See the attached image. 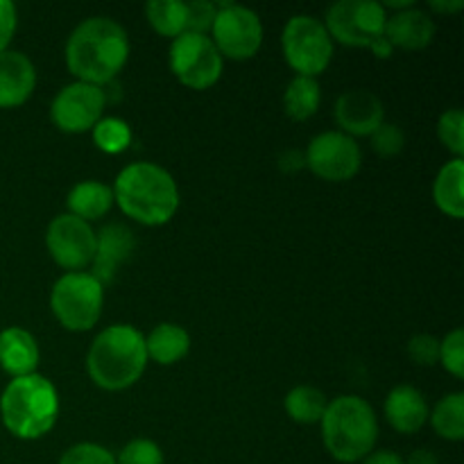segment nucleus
<instances>
[{
    "label": "nucleus",
    "instance_id": "f257e3e1",
    "mask_svg": "<svg viewBox=\"0 0 464 464\" xmlns=\"http://www.w3.org/2000/svg\"><path fill=\"white\" fill-rule=\"evenodd\" d=\"M130 39L121 23L104 16L86 18L72 30L66 44V66L77 82L102 89L127 63Z\"/></svg>",
    "mask_w": 464,
    "mask_h": 464
},
{
    "label": "nucleus",
    "instance_id": "f03ea898",
    "mask_svg": "<svg viewBox=\"0 0 464 464\" xmlns=\"http://www.w3.org/2000/svg\"><path fill=\"white\" fill-rule=\"evenodd\" d=\"M111 190L121 211L145 227L166 225L179 208L177 181L157 163H130L116 177Z\"/></svg>",
    "mask_w": 464,
    "mask_h": 464
},
{
    "label": "nucleus",
    "instance_id": "7ed1b4c3",
    "mask_svg": "<svg viewBox=\"0 0 464 464\" xmlns=\"http://www.w3.org/2000/svg\"><path fill=\"white\" fill-rule=\"evenodd\" d=\"M145 365V335L130 324H113L98 334L86 356L91 381L109 392L131 388L143 376Z\"/></svg>",
    "mask_w": 464,
    "mask_h": 464
},
{
    "label": "nucleus",
    "instance_id": "20e7f679",
    "mask_svg": "<svg viewBox=\"0 0 464 464\" xmlns=\"http://www.w3.org/2000/svg\"><path fill=\"white\" fill-rule=\"evenodd\" d=\"M320 424L326 451L344 464L365 460L379 440L374 408L356 394H343L329 401Z\"/></svg>",
    "mask_w": 464,
    "mask_h": 464
},
{
    "label": "nucleus",
    "instance_id": "39448f33",
    "mask_svg": "<svg viewBox=\"0 0 464 464\" xmlns=\"http://www.w3.org/2000/svg\"><path fill=\"white\" fill-rule=\"evenodd\" d=\"M59 415V394L45 376L12 379L0 397V417L14 438L39 440L50 433Z\"/></svg>",
    "mask_w": 464,
    "mask_h": 464
},
{
    "label": "nucleus",
    "instance_id": "423d86ee",
    "mask_svg": "<svg viewBox=\"0 0 464 464\" xmlns=\"http://www.w3.org/2000/svg\"><path fill=\"white\" fill-rule=\"evenodd\" d=\"M388 9L374 0H340L326 12V32L334 41L352 48H367L379 59H388L392 48L385 41Z\"/></svg>",
    "mask_w": 464,
    "mask_h": 464
},
{
    "label": "nucleus",
    "instance_id": "0eeeda50",
    "mask_svg": "<svg viewBox=\"0 0 464 464\" xmlns=\"http://www.w3.org/2000/svg\"><path fill=\"white\" fill-rule=\"evenodd\" d=\"M104 285L89 272H66L50 293V308L68 331H89L102 315Z\"/></svg>",
    "mask_w": 464,
    "mask_h": 464
},
{
    "label": "nucleus",
    "instance_id": "6e6552de",
    "mask_svg": "<svg viewBox=\"0 0 464 464\" xmlns=\"http://www.w3.org/2000/svg\"><path fill=\"white\" fill-rule=\"evenodd\" d=\"M281 45L288 66L302 77L322 75L334 57V39L324 23L308 14H297L285 23Z\"/></svg>",
    "mask_w": 464,
    "mask_h": 464
},
{
    "label": "nucleus",
    "instance_id": "1a4fd4ad",
    "mask_svg": "<svg viewBox=\"0 0 464 464\" xmlns=\"http://www.w3.org/2000/svg\"><path fill=\"white\" fill-rule=\"evenodd\" d=\"M222 54L208 34H186L172 39L170 71L177 80L193 91H207L220 80Z\"/></svg>",
    "mask_w": 464,
    "mask_h": 464
},
{
    "label": "nucleus",
    "instance_id": "9d476101",
    "mask_svg": "<svg viewBox=\"0 0 464 464\" xmlns=\"http://www.w3.org/2000/svg\"><path fill=\"white\" fill-rule=\"evenodd\" d=\"M213 44L222 57L252 59L263 44V23L256 12L243 5L222 3L213 21Z\"/></svg>",
    "mask_w": 464,
    "mask_h": 464
},
{
    "label": "nucleus",
    "instance_id": "9b49d317",
    "mask_svg": "<svg viewBox=\"0 0 464 464\" xmlns=\"http://www.w3.org/2000/svg\"><path fill=\"white\" fill-rule=\"evenodd\" d=\"M45 245L59 267L68 272H82L93 263L95 231L91 229L89 222L71 213H62L48 225Z\"/></svg>",
    "mask_w": 464,
    "mask_h": 464
},
{
    "label": "nucleus",
    "instance_id": "f8f14e48",
    "mask_svg": "<svg viewBox=\"0 0 464 464\" xmlns=\"http://www.w3.org/2000/svg\"><path fill=\"white\" fill-rule=\"evenodd\" d=\"M362 154L356 139L343 131L315 136L306 150V166L324 181H349L361 170Z\"/></svg>",
    "mask_w": 464,
    "mask_h": 464
},
{
    "label": "nucleus",
    "instance_id": "ddd939ff",
    "mask_svg": "<svg viewBox=\"0 0 464 464\" xmlns=\"http://www.w3.org/2000/svg\"><path fill=\"white\" fill-rule=\"evenodd\" d=\"M104 104H107V98L100 86L72 82L63 86L53 100L50 118L66 134H84L102 121Z\"/></svg>",
    "mask_w": 464,
    "mask_h": 464
},
{
    "label": "nucleus",
    "instance_id": "4468645a",
    "mask_svg": "<svg viewBox=\"0 0 464 464\" xmlns=\"http://www.w3.org/2000/svg\"><path fill=\"white\" fill-rule=\"evenodd\" d=\"M334 118L343 127V134L352 136V139L353 136H372L385 122L383 102L372 91H347L335 102Z\"/></svg>",
    "mask_w": 464,
    "mask_h": 464
},
{
    "label": "nucleus",
    "instance_id": "2eb2a0df",
    "mask_svg": "<svg viewBox=\"0 0 464 464\" xmlns=\"http://www.w3.org/2000/svg\"><path fill=\"white\" fill-rule=\"evenodd\" d=\"M134 247V234L125 225H118V222L104 225L95 234V256L93 263H91L89 275H93L102 285L111 284L118 267L131 256Z\"/></svg>",
    "mask_w": 464,
    "mask_h": 464
},
{
    "label": "nucleus",
    "instance_id": "dca6fc26",
    "mask_svg": "<svg viewBox=\"0 0 464 464\" xmlns=\"http://www.w3.org/2000/svg\"><path fill=\"white\" fill-rule=\"evenodd\" d=\"M36 86V68L18 50L0 53V109H16L30 100Z\"/></svg>",
    "mask_w": 464,
    "mask_h": 464
},
{
    "label": "nucleus",
    "instance_id": "f3484780",
    "mask_svg": "<svg viewBox=\"0 0 464 464\" xmlns=\"http://www.w3.org/2000/svg\"><path fill=\"white\" fill-rule=\"evenodd\" d=\"M435 36V23L426 12L415 7L401 9L388 16L385 21V41L390 48L401 50H424L429 48Z\"/></svg>",
    "mask_w": 464,
    "mask_h": 464
},
{
    "label": "nucleus",
    "instance_id": "a211bd4d",
    "mask_svg": "<svg viewBox=\"0 0 464 464\" xmlns=\"http://www.w3.org/2000/svg\"><path fill=\"white\" fill-rule=\"evenodd\" d=\"M385 417L399 433H417L429 421V403L412 385H397L385 399Z\"/></svg>",
    "mask_w": 464,
    "mask_h": 464
},
{
    "label": "nucleus",
    "instance_id": "6ab92c4d",
    "mask_svg": "<svg viewBox=\"0 0 464 464\" xmlns=\"http://www.w3.org/2000/svg\"><path fill=\"white\" fill-rule=\"evenodd\" d=\"M36 365H39V344L30 331L21 326L0 331V367L12 379L36 374Z\"/></svg>",
    "mask_w": 464,
    "mask_h": 464
},
{
    "label": "nucleus",
    "instance_id": "aec40b11",
    "mask_svg": "<svg viewBox=\"0 0 464 464\" xmlns=\"http://www.w3.org/2000/svg\"><path fill=\"white\" fill-rule=\"evenodd\" d=\"M145 352H148V361L152 358L159 365H175L190 352L188 331L179 324L163 322L154 326L145 338Z\"/></svg>",
    "mask_w": 464,
    "mask_h": 464
},
{
    "label": "nucleus",
    "instance_id": "412c9836",
    "mask_svg": "<svg viewBox=\"0 0 464 464\" xmlns=\"http://www.w3.org/2000/svg\"><path fill=\"white\" fill-rule=\"evenodd\" d=\"M66 204L68 213L80 218V220H100L113 207V190L93 179L80 181V184H75L71 188Z\"/></svg>",
    "mask_w": 464,
    "mask_h": 464
},
{
    "label": "nucleus",
    "instance_id": "4be33fe9",
    "mask_svg": "<svg viewBox=\"0 0 464 464\" xmlns=\"http://www.w3.org/2000/svg\"><path fill=\"white\" fill-rule=\"evenodd\" d=\"M464 161L462 159H453L449 161L442 170L438 172L433 184V198L440 211L444 216L453 218V220H462L464 218Z\"/></svg>",
    "mask_w": 464,
    "mask_h": 464
},
{
    "label": "nucleus",
    "instance_id": "5701e85b",
    "mask_svg": "<svg viewBox=\"0 0 464 464\" xmlns=\"http://www.w3.org/2000/svg\"><path fill=\"white\" fill-rule=\"evenodd\" d=\"M320 84H317L315 77H302L297 75L288 84L284 93V109L288 113V118L302 122L308 121L311 116H315L317 107H320Z\"/></svg>",
    "mask_w": 464,
    "mask_h": 464
},
{
    "label": "nucleus",
    "instance_id": "b1692460",
    "mask_svg": "<svg viewBox=\"0 0 464 464\" xmlns=\"http://www.w3.org/2000/svg\"><path fill=\"white\" fill-rule=\"evenodd\" d=\"M326 406L329 401H326L324 392L311 388V385H299V388L290 390L285 397V412L297 424H320Z\"/></svg>",
    "mask_w": 464,
    "mask_h": 464
},
{
    "label": "nucleus",
    "instance_id": "393cba45",
    "mask_svg": "<svg viewBox=\"0 0 464 464\" xmlns=\"http://www.w3.org/2000/svg\"><path fill=\"white\" fill-rule=\"evenodd\" d=\"M148 23L161 36L177 39L186 34V3L181 0H150L145 5Z\"/></svg>",
    "mask_w": 464,
    "mask_h": 464
},
{
    "label": "nucleus",
    "instance_id": "a878e982",
    "mask_svg": "<svg viewBox=\"0 0 464 464\" xmlns=\"http://www.w3.org/2000/svg\"><path fill=\"white\" fill-rule=\"evenodd\" d=\"M430 424L440 438L460 442L464 438V394L453 392L440 399L433 415H430Z\"/></svg>",
    "mask_w": 464,
    "mask_h": 464
},
{
    "label": "nucleus",
    "instance_id": "bb28decb",
    "mask_svg": "<svg viewBox=\"0 0 464 464\" xmlns=\"http://www.w3.org/2000/svg\"><path fill=\"white\" fill-rule=\"evenodd\" d=\"M91 131H93L95 145L107 154L125 152L131 143L130 125L121 118H102Z\"/></svg>",
    "mask_w": 464,
    "mask_h": 464
},
{
    "label": "nucleus",
    "instance_id": "cd10ccee",
    "mask_svg": "<svg viewBox=\"0 0 464 464\" xmlns=\"http://www.w3.org/2000/svg\"><path fill=\"white\" fill-rule=\"evenodd\" d=\"M438 136L449 152L456 154V159H462L464 154V113L462 109H449L440 116Z\"/></svg>",
    "mask_w": 464,
    "mask_h": 464
},
{
    "label": "nucleus",
    "instance_id": "c85d7f7f",
    "mask_svg": "<svg viewBox=\"0 0 464 464\" xmlns=\"http://www.w3.org/2000/svg\"><path fill=\"white\" fill-rule=\"evenodd\" d=\"M440 362L456 379L464 376V331L456 329L440 343Z\"/></svg>",
    "mask_w": 464,
    "mask_h": 464
},
{
    "label": "nucleus",
    "instance_id": "c756f323",
    "mask_svg": "<svg viewBox=\"0 0 464 464\" xmlns=\"http://www.w3.org/2000/svg\"><path fill=\"white\" fill-rule=\"evenodd\" d=\"M116 464H163V451L152 440H131L118 453Z\"/></svg>",
    "mask_w": 464,
    "mask_h": 464
},
{
    "label": "nucleus",
    "instance_id": "7c9ffc66",
    "mask_svg": "<svg viewBox=\"0 0 464 464\" xmlns=\"http://www.w3.org/2000/svg\"><path fill=\"white\" fill-rule=\"evenodd\" d=\"M218 16V5L208 0H190L186 3V32L207 34Z\"/></svg>",
    "mask_w": 464,
    "mask_h": 464
},
{
    "label": "nucleus",
    "instance_id": "2f4dec72",
    "mask_svg": "<svg viewBox=\"0 0 464 464\" xmlns=\"http://www.w3.org/2000/svg\"><path fill=\"white\" fill-rule=\"evenodd\" d=\"M59 464H116V456L100 444L82 442L68 449L59 458Z\"/></svg>",
    "mask_w": 464,
    "mask_h": 464
},
{
    "label": "nucleus",
    "instance_id": "473e14b6",
    "mask_svg": "<svg viewBox=\"0 0 464 464\" xmlns=\"http://www.w3.org/2000/svg\"><path fill=\"white\" fill-rule=\"evenodd\" d=\"M408 356L421 367H430L440 362V340L435 335L420 334L408 343Z\"/></svg>",
    "mask_w": 464,
    "mask_h": 464
},
{
    "label": "nucleus",
    "instance_id": "72a5a7b5",
    "mask_svg": "<svg viewBox=\"0 0 464 464\" xmlns=\"http://www.w3.org/2000/svg\"><path fill=\"white\" fill-rule=\"evenodd\" d=\"M403 131L397 125L383 122L379 130L372 134V148L381 154V157H397L403 150Z\"/></svg>",
    "mask_w": 464,
    "mask_h": 464
},
{
    "label": "nucleus",
    "instance_id": "f704fd0d",
    "mask_svg": "<svg viewBox=\"0 0 464 464\" xmlns=\"http://www.w3.org/2000/svg\"><path fill=\"white\" fill-rule=\"evenodd\" d=\"M16 7L9 0H0V53L9 50V44L14 39V32H16Z\"/></svg>",
    "mask_w": 464,
    "mask_h": 464
},
{
    "label": "nucleus",
    "instance_id": "c9c22d12",
    "mask_svg": "<svg viewBox=\"0 0 464 464\" xmlns=\"http://www.w3.org/2000/svg\"><path fill=\"white\" fill-rule=\"evenodd\" d=\"M361 464H403V460L392 451H372Z\"/></svg>",
    "mask_w": 464,
    "mask_h": 464
},
{
    "label": "nucleus",
    "instance_id": "e433bc0d",
    "mask_svg": "<svg viewBox=\"0 0 464 464\" xmlns=\"http://www.w3.org/2000/svg\"><path fill=\"white\" fill-rule=\"evenodd\" d=\"M403 464H438V456L429 449H417L408 456V460H403Z\"/></svg>",
    "mask_w": 464,
    "mask_h": 464
},
{
    "label": "nucleus",
    "instance_id": "4c0bfd02",
    "mask_svg": "<svg viewBox=\"0 0 464 464\" xmlns=\"http://www.w3.org/2000/svg\"><path fill=\"white\" fill-rule=\"evenodd\" d=\"M430 7H433L435 12L456 14L464 7V0H451V3H449V0H447V3H444V0H433V3H430Z\"/></svg>",
    "mask_w": 464,
    "mask_h": 464
}]
</instances>
